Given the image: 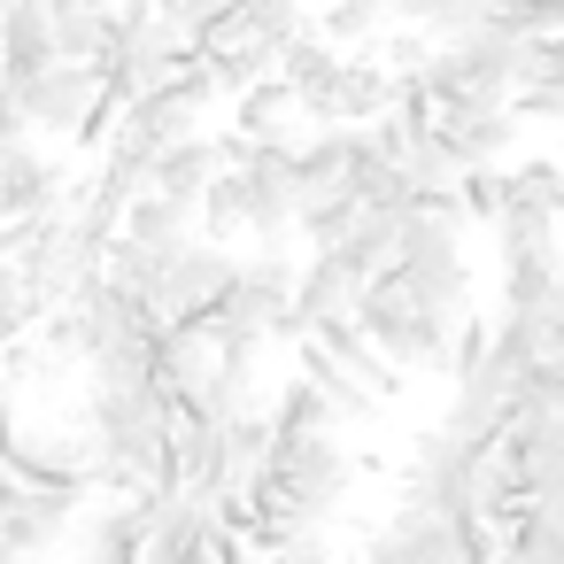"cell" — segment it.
<instances>
[{
  "instance_id": "6da1fadb",
  "label": "cell",
  "mask_w": 564,
  "mask_h": 564,
  "mask_svg": "<svg viewBox=\"0 0 564 564\" xmlns=\"http://www.w3.org/2000/svg\"><path fill=\"white\" fill-rule=\"evenodd\" d=\"M456 317H464V310L425 302L394 263L371 271L364 294H356V325H364V333L379 340V356L402 364V371H448V333H456Z\"/></svg>"
},
{
  "instance_id": "7a4b0ae2",
  "label": "cell",
  "mask_w": 564,
  "mask_h": 564,
  "mask_svg": "<svg viewBox=\"0 0 564 564\" xmlns=\"http://www.w3.org/2000/svg\"><path fill=\"white\" fill-rule=\"evenodd\" d=\"M17 94H24L32 132H47V140L101 148V140H109V124H117V101H109V86H101V63H55V70L24 78Z\"/></svg>"
},
{
  "instance_id": "3957f363",
  "label": "cell",
  "mask_w": 564,
  "mask_h": 564,
  "mask_svg": "<svg viewBox=\"0 0 564 564\" xmlns=\"http://www.w3.org/2000/svg\"><path fill=\"white\" fill-rule=\"evenodd\" d=\"M263 471H271V479H286V487H294V502H302L317 525H325V518L348 502V487H356V456H348V441H340L333 425H317V433H271Z\"/></svg>"
},
{
  "instance_id": "277c9868",
  "label": "cell",
  "mask_w": 564,
  "mask_h": 564,
  "mask_svg": "<svg viewBox=\"0 0 564 564\" xmlns=\"http://www.w3.org/2000/svg\"><path fill=\"white\" fill-rule=\"evenodd\" d=\"M495 256H502V310H525L533 294H549L564 279V240H556V209L541 202H510L495 217Z\"/></svg>"
},
{
  "instance_id": "5b68a950",
  "label": "cell",
  "mask_w": 564,
  "mask_h": 564,
  "mask_svg": "<svg viewBox=\"0 0 564 564\" xmlns=\"http://www.w3.org/2000/svg\"><path fill=\"white\" fill-rule=\"evenodd\" d=\"M495 464L510 479V495L525 502H564V410L556 402H525L502 433H495Z\"/></svg>"
},
{
  "instance_id": "8992f818",
  "label": "cell",
  "mask_w": 564,
  "mask_h": 564,
  "mask_svg": "<svg viewBox=\"0 0 564 564\" xmlns=\"http://www.w3.org/2000/svg\"><path fill=\"white\" fill-rule=\"evenodd\" d=\"M394 271H402L425 302H441V310H471L464 232H456V225H441L433 209H410V217H402V232H394Z\"/></svg>"
},
{
  "instance_id": "52a82bcc",
  "label": "cell",
  "mask_w": 564,
  "mask_h": 564,
  "mask_svg": "<svg viewBox=\"0 0 564 564\" xmlns=\"http://www.w3.org/2000/svg\"><path fill=\"white\" fill-rule=\"evenodd\" d=\"M525 402H541V387H533V371H518V364H502V356H487L471 379H456V402H448V433H464V441H487L495 448V433L525 410Z\"/></svg>"
},
{
  "instance_id": "ba28073f",
  "label": "cell",
  "mask_w": 564,
  "mask_h": 564,
  "mask_svg": "<svg viewBox=\"0 0 564 564\" xmlns=\"http://www.w3.org/2000/svg\"><path fill=\"white\" fill-rule=\"evenodd\" d=\"M232 271H240V256H232L225 240H209V232L178 240V256H171V286H163V317H209V310L225 302Z\"/></svg>"
},
{
  "instance_id": "9c48e42d",
  "label": "cell",
  "mask_w": 564,
  "mask_h": 564,
  "mask_svg": "<svg viewBox=\"0 0 564 564\" xmlns=\"http://www.w3.org/2000/svg\"><path fill=\"white\" fill-rule=\"evenodd\" d=\"M217 310H232V317H256L263 333H279V340H302V325H294V263L286 256H248L240 271H232V286H225V302Z\"/></svg>"
},
{
  "instance_id": "30bf717a",
  "label": "cell",
  "mask_w": 564,
  "mask_h": 564,
  "mask_svg": "<svg viewBox=\"0 0 564 564\" xmlns=\"http://www.w3.org/2000/svg\"><path fill=\"white\" fill-rule=\"evenodd\" d=\"M302 340H317V348H325V356H333V364H340V371H348V379H356L371 402H394V394H402V379H410L402 364H387V356H379V340L356 325V310H333V317H317Z\"/></svg>"
},
{
  "instance_id": "8fae6325",
  "label": "cell",
  "mask_w": 564,
  "mask_h": 564,
  "mask_svg": "<svg viewBox=\"0 0 564 564\" xmlns=\"http://www.w3.org/2000/svg\"><path fill=\"white\" fill-rule=\"evenodd\" d=\"M364 564H456V518L425 502H394L387 533L364 541Z\"/></svg>"
},
{
  "instance_id": "7c38bea8",
  "label": "cell",
  "mask_w": 564,
  "mask_h": 564,
  "mask_svg": "<svg viewBox=\"0 0 564 564\" xmlns=\"http://www.w3.org/2000/svg\"><path fill=\"white\" fill-rule=\"evenodd\" d=\"M78 186L63 178V163L55 155H40V148H9L0 155V225H24V217H47V209H63Z\"/></svg>"
},
{
  "instance_id": "4fadbf2b",
  "label": "cell",
  "mask_w": 564,
  "mask_h": 564,
  "mask_svg": "<svg viewBox=\"0 0 564 564\" xmlns=\"http://www.w3.org/2000/svg\"><path fill=\"white\" fill-rule=\"evenodd\" d=\"M340 63H348V47H333V40H325V32H310V24L279 47V78L294 86V101H302V117H310V124H325L333 86H340Z\"/></svg>"
},
{
  "instance_id": "5bb4252c",
  "label": "cell",
  "mask_w": 564,
  "mask_h": 564,
  "mask_svg": "<svg viewBox=\"0 0 564 564\" xmlns=\"http://www.w3.org/2000/svg\"><path fill=\"white\" fill-rule=\"evenodd\" d=\"M356 294H364V271H356V256H348V248H317V256L294 271V325L310 333L317 317H333V310H356Z\"/></svg>"
},
{
  "instance_id": "9a60e30c",
  "label": "cell",
  "mask_w": 564,
  "mask_h": 564,
  "mask_svg": "<svg viewBox=\"0 0 564 564\" xmlns=\"http://www.w3.org/2000/svg\"><path fill=\"white\" fill-rule=\"evenodd\" d=\"M155 533V495H109L86 525V564H140Z\"/></svg>"
},
{
  "instance_id": "2e32d148",
  "label": "cell",
  "mask_w": 564,
  "mask_h": 564,
  "mask_svg": "<svg viewBox=\"0 0 564 564\" xmlns=\"http://www.w3.org/2000/svg\"><path fill=\"white\" fill-rule=\"evenodd\" d=\"M55 63H63V47H55V17H47V0H9V9H0V70L24 86V78L55 70Z\"/></svg>"
},
{
  "instance_id": "e0dca14e",
  "label": "cell",
  "mask_w": 564,
  "mask_h": 564,
  "mask_svg": "<svg viewBox=\"0 0 564 564\" xmlns=\"http://www.w3.org/2000/svg\"><path fill=\"white\" fill-rule=\"evenodd\" d=\"M433 132L448 140L456 171H471V163H502V148H518V109H510V101H487V109H441Z\"/></svg>"
},
{
  "instance_id": "ac0fdd59",
  "label": "cell",
  "mask_w": 564,
  "mask_h": 564,
  "mask_svg": "<svg viewBox=\"0 0 564 564\" xmlns=\"http://www.w3.org/2000/svg\"><path fill=\"white\" fill-rule=\"evenodd\" d=\"M70 495H55V487H17L9 502H0V541H9L17 556H40V549H55L63 533H70Z\"/></svg>"
},
{
  "instance_id": "d6986e66",
  "label": "cell",
  "mask_w": 564,
  "mask_h": 564,
  "mask_svg": "<svg viewBox=\"0 0 564 564\" xmlns=\"http://www.w3.org/2000/svg\"><path fill=\"white\" fill-rule=\"evenodd\" d=\"M225 171V140H209V132H186V140H171L163 155H155V171H148V186L155 194H171V202H202V186Z\"/></svg>"
},
{
  "instance_id": "ffe728a7",
  "label": "cell",
  "mask_w": 564,
  "mask_h": 564,
  "mask_svg": "<svg viewBox=\"0 0 564 564\" xmlns=\"http://www.w3.org/2000/svg\"><path fill=\"white\" fill-rule=\"evenodd\" d=\"M294 124H302V101H294V86L279 70L232 94V132H248V140H302Z\"/></svg>"
},
{
  "instance_id": "44dd1931",
  "label": "cell",
  "mask_w": 564,
  "mask_h": 564,
  "mask_svg": "<svg viewBox=\"0 0 564 564\" xmlns=\"http://www.w3.org/2000/svg\"><path fill=\"white\" fill-rule=\"evenodd\" d=\"M394 109V70L371 55V63H340V86H333V109L325 124H379Z\"/></svg>"
},
{
  "instance_id": "7402d4cb",
  "label": "cell",
  "mask_w": 564,
  "mask_h": 564,
  "mask_svg": "<svg viewBox=\"0 0 564 564\" xmlns=\"http://www.w3.org/2000/svg\"><path fill=\"white\" fill-rule=\"evenodd\" d=\"M502 549L518 556V564H564V502H510V518H502Z\"/></svg>"
},
{
  "instance_id": "603a6c76",
  "label": "cell",
  "mask_w": 564,
  "mask_h": 564,
  "mask_svg": "<svg viewBox=\"0 0 564 564\" xmlns=\"http://www.w3.org/2000/svg\"><path fill=\"white\" fill-rule=\"evenodd\" d=\"M186 240H194V232H186ZM171 256H178V248H155V240H132V232H117V240H109V263H101V271H109L117 286L148 294V302L163 310V286H171Z\"/></svg>"
},
{
  "instance_id": "cb8c5ba5",
  "label": "cell",
  "mask_w": 564,
  "mask_h": 564,
  "mask_svg": "<svg viewBox=\"0 0 564 564\" xmlns=\"http://www.w3.org/2000/svg\"><path fill=\"white\" fill-rule=\"evenodd\" d=\"M356 217H364V194H356V186H325V194H302L294 232H302L310 248H333V240H348Z\"/></svg>"
},
{
  "instance_id": "d4e9b609",
  "label": "cell",
  "mask_w": 564,
  "mask_h": 564,
  "mask_svg": "<svg viewBox=\"0 0 564 564\" xmlns=\"http://www.w3.org/2000/svg\"><path fill=\"white\" fill-rule=\"evenodd\" d=\"M55 310V294L17 263V256H0V340H17V333H32L40 317Z\"/></svg>"
},
{
  "instance_id": "484cf974",
  "label": "cell",
  "mask_w": 564,
  "mask_h": 564,
  "mask_svg": "<svg viewBox=\"0 0 564 564\" xmlns=\"http://www.w3.org/2000/svg\"><path fill=\"white\" fill-rule=\"evenodd\" d=\"M194 209H202V232H209V240L248 232V171H240V163H225V171L202 186V202H194Z\"/></svg>"
},
{
  "instance_id": "4316f807",
  "label": "cell",
  "mask_w": 564,
  "mask_h": 564,
  "mask_svg": "<svg viewBox=\"0 0 564 564\" xmlns=\"http://www.w3.org/2000/svg\"><path fill=\"white\" fill-rule=\"evenodd\" d=\"M124 232H132V240H155V248H178V240L194 232V209L148 186V194H132V202H124Z\"/></svg>"
},
{
  "instance_id": "83f0119b",
  "label": "cell",
  "mask_w": 564,
  "mask_h": 564,
  "mask_svg": "<svg viewBox=\"0 0 564 564\" xmlns=\"http://www.w3.org/2000/svg\"><path fill=\"white\" fill-rule=\"evenodd\" d=\"M302 379H317V387H325V402L340 410V425H364V417H379V402H371V394H364V387H356V379H348V371H340V364H333L317 340H302Z\"/></svg>"
},
{
  "instance_id": "f1b7e54d",
  "label": "cell",
  "mask_w": 564,
  "mask_h": 564,
  "mask_svg": "<svg viewBox=\"0 0 564 564\" xmlns=\"http://www.w3.org/2000/svg\"><path fill=\"white\" fill-rule=\"evenodd\" d=\"M379 24H387V0H325L317 9V32L333 47H364V40H379Z\"/></svg>"
},
{
  "instance_id": "f546056e",
  "label": "cell",
  "mask_w": 564,
  "mask_h": 564,
  "mask_svg": "<svg viewBox=\"0 0 564 564\" xmlns=\"http://www.w3.org/2000/svg\"><path fill=\"white\" fill-rule=\"evenodd\" d=\"M456 202H464V217L495 225V217L510 209V171H502V163H471V171H456Z\"/></svg>"
},
{
  "instance_id": "4dcf8cb0",
  "label": "cell",
  "mask_w": 564,
  "mask_h": 564,
  "mask_svg": "<svg viewBox=\"0 0 564 564\" xmlns=\"http://www.w3.org/2000/svg\"><path fill=\"white\" fill-rule=\"evenodd\" d=\"M510 202H541L564 217V155H525L510 163Z\"/></svg>"
},
{
  "instance_id": "1f68e13d",
  "label": "cell",
  "mask_w": 564,
  "mask_h": 564,
  "mask_svg": "<svg viewBox=\"0 0 564 564\" xmlns=\"http://www.w3.org/2000/svg\"><path fill=\"white\" fill-rule=\"evenodd\" d=\"M271 425H279V433H317V425H340V410L325 402V387H317V379H294V387L279 394Z\"/></svg>"
},
{
  "instance_id": "d6a6232c",
  "label": "cell",
  "mask_w": 564,
  "mask_h": 564,
  "mask_svg": "<svg viewBox=\"0 0 564 564\" xmlns=\"http://www.w3.org/2000/svg\"><path fill=\"white\" fill-rule=\"evenodd\" d=\"M495 356V317H456V333H448V379H471L479 364Z\"/></svg>"
},
{
  "instance_id": "836d02e7",
  "label": "cell",
  "mask_w": 564,
  "mask_h": 564,
  "mask_svg": "<svg viewBox=\"0 0 564 564\" xmlns=\"http://www.w3.org/2000/svg\"><path fill=\"white\" fill-rule=\"evenodd\" d=\"M433 47H441V40H433L425 24H402V32H387V47H379V63H387L394 78H410V70H425V63H433Z\"/></svg>"
},
{
  "instance_id": "e575fe53",
  "label": "cell",
  "mask_w": 564,
  "mask_h": 564,
  "mask_svg": "<svg viewBox=\"0 0 564 564\" xmlns=\"http://www.w3.org/2000/svg\"><path fill=\"white\" fill-rule=\"evenodd\" d=\"M263 564H333V549H325L317 533H302V541H286V549H271Z\"/></svg>"
},
{
  "instance_id": "d590c367",
  "label": "cell",
  "mask_w": 564,
  "mask_h": 564,
  "mask_svg": "<svg viewBox=\"0 0 564 564\" xmlns=\"http://www.w3.org/2000/svg\"><path fill=\"white\" fill-rule=\"evenodd\" d=\"M502 564H518V556H502Z\"/></svg>"
}]
</instances>
